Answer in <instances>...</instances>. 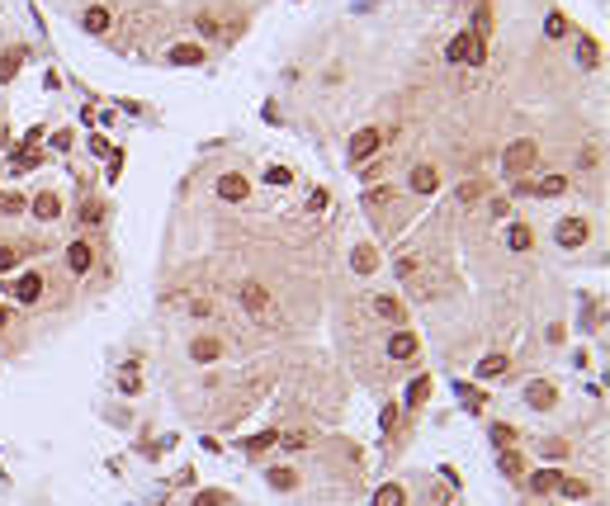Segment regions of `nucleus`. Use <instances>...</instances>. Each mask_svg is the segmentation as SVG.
<instances>
[{"instance_id":"28","label":"nucleus","mask_w":610,"mask_h":506,"mask_svg":"<svg viewBox=\"0 0 610 506\" xmlns=\"http://www.w3.org/2000/svg\"><path fill=\"white\" fill-rule=\"evenodd\" d=\"M293 482H298V473H293V469H270V487H279V492H289Z\"/></svg>"},{"instance_id":"11","label":"nucleus","mask_w":610,"mask_h":506,"mask_svg":"<svg viewBox=\"0 0 610 506\" xmlns=\"http://www.w3.org/2000/svg\"><path fill=\"white\" fill-rule=\"evenodd\" d=\"M90 261H95V256H90V246H85V241H71V246H67V265H71V274H85Z\"/></svg>"},{"instance_id":"24","label":"nucleus","mask_w":610,"mask_h":506,"mask_svg":"<svg viewBox=\"0 0 610 506\" xmlns=\"http://www.w3.org/2000/svg\"><path fill=\"white\" fill-rule=\"evenodd\" d=\"M577 62H582V67H601V43L582 38V43H577Z\"/></svg>"},{"instance_id":"23","label":"nucleus","mask_w":610,"mask_h":506,"mask_svg":"<svg viewBox=\"0 0 610 506\" xmlns=\"http://www.w3.org/2000/svg\"><path fill=\"white\" fill-rule=\"evenodd\" d=\"M137 383H142V365H123V374H119V388H123V393H128V398H133L137 393Z\"/></svg>"},{"instance_id":"41","label":"nucleus","mask_w":610,"mask_h":506,"mask_svg":"<svg viewBox=\"0 0 610 506\" xmlns=\"http://www.w3.org/2000/svg\"><path fill=\"white\" fill-rule=\"evenodd\" d=\"M544 454H549V459H563L568 445H563V440H544Z\"/></svg>"},{"instance_id":"22","label":"nucleus","mask_w":610,"mask_h":506,"mask_svg":"<svg viewBox=\"0 0 610 506\" xmlns=\"http://www.w3.org/2000/svg\"><path fill=\"white\" fill-rule=\"evenodd\" d=\"M374 313H378V317H388V322H407V313H402L398 298H374Z\"/></svg>"},{"instance_id":"2","label":"nucleus","mask_w":610,"mask_h":506,"mask_svg":"<svg viewBox=\"0 0 610 506\" xmlns=\"http://www.w3.org/2000/svg\"><path fill=\"white\" fill-rule=\"evenodd\" d=\"M241 308L251 313V317H261V322H279V308L270 303V293H265V284H241Z\"/></svg>"},{"instance_id":"13","label":"nucleus","mask_w":610,"mask_h":506,"mask_svg":"<svg viewBox=\"0 0 610 506\" xmlns=\"http://www.w3.org/2000/svg\"><path fill=\"white\" fill-rule=\"evenodd\" d=\"M171 62H175V67H199V62H204V48H199V43H175V48H171Z\"/></svg>"},{"instance_id":"37","label":"nucleus","mask_w":610,"mask_h":506,"mask_svg":"<svg viewBox=\"0 0 610 506\" xmlns=\"http://www.w3.org/2000/svg\"><path fill=\"white\" fill-rule=\"evenodd\" d=\"M265 180H270V185H289L293 175L284 171V166H270V171H265Z\"/></svg>"},{"instance_id":"21","label":"nucleus","mask_w":610,"mask_h":506,"mask_svg":"<svg viewBox=\"0 0 610 506\" xmlns=\"http://www.w3.org/2000/svg\"><path fill=\"white\" fill-rule=\"evenodd\" d=\"M563 189H568L563 175H539V180H534V194H544V199H558Z\"/></svg>"},{"instance_id":"7","label":"nucleus","mask_w":610,"mask_h":506,"mask_svg":"<svg viewBox=\"0 0 610 506\" xmlns=\"http://www.w3.org/2000/svg\"><path fill=\"white\" fill-rule=\"evenodd\" d=\"M109 24H114V15H109L105 5H90V10L80 15V28H85V33H109Z\"/></svg>"},{"instance_id":"29","label":"nucleus","mask_w":610,"mask_h":506,"mask_svg":"<svg viewBox=\"0 0 610 506\" xmlns=\"http://www.w3.org/2000/svg\"><path fill=\"white\" fill-rule=\"evenodd\" d=\"M33 166H38V152H33V147H19V152H15V171H33Z\"/></svg>"},{"instance_id":"39","label":"nucleus","mask_w":610,"mask_h":506,"mask_svg":"<svg viewBox=\"0 0 610 506\" xmlns=\"http://www.w3.org/2000/svg\"><path fill=\"white\" fill-rule=\"evenodd\" d=\"M378 426H383V430L398 426V407H383V412H378Z\"/></svg>"},{"instance_id":"16","label":"nucleus","mask_w":610,"mask_h":506,"mask_svg":"<svg viewBox=\"0 0 610 506\" xmlns=\"http://www.w3.org/2000/svg\"><path fill=\"white\" fill-rule=\"evenodd\" d=\"M24 67V48H10V53H0V85L5 80H15V71Z\"/></svg>"},{"instance_id":"36","label":"nucleus","mask_w":610,"mask_h":506,"mask_svg":"<svg viewBox=\"0 0 610 506\" xmlns=\"http://www.w3.org/2000/svg\"><path fill=\"white\" fill-rule=\"evenodd\" d=\"M459 199H464V204H473V199H482V185H478V180H469V185H459Z\"/></svg>"},{"instance_id":"35","label":"nucleus","mask_w":610,"mask_h":506,"mask_svg":"<svg viewBox=\"0 0 610 506\" xmlns=\"http://www.w3.org/2000/svg\"><path fill=\"white\" fill-rule=\"evenodd\" d=\"M19 209H24L19 194H0V213H19Z\"/></svg>"},{"instance_id":"26","label":"nucleus","mask_w":610,"mask_h":506,"mask_svg":"<svg viewBox=\"0 0 610 506\" xmlns=\"http://www.w3.org/2000/svg\"><path fill=\"white\" fill-rule=\"evenodd\" d=\"M426 398H430V378H412V388H407V407H421Z\"/></svg>"},{"instance_id":"40","label":"nucleus","mask_w":610,"mask_h":506,"mask_svg":"<svg viewBox=\"0 0 610 506\" xmlns=\"http://www.w3.org/2000/svg\"><path fill=\"white\" fill-rule=\"evenodd\" d=\"M308 209H313V213L326 209V189H313V194H308Z\"/></svg>"},{"instance_id":"19","label":"nucleus","mask_w":610,"mask_h":506,"mask_svg":"<svg viewBox=\"0 0 610 506\" xmlns=\"http://www.w3.org/2000/svg\"><path fill=\"white\" fill-rule=\"evenodd\" d=\"M506 246H511V251H530V246H534V232L525 227V223H516V227L506 232Z\"/></svg>"},{"instance_id":"34","label":"nucleus","mask_w":610,"mask_h":506,"mask_svg":"<svg viewBox=\"0 0 610 506\" xmlns=\"http://www.w3.org/2000/svg\"><path fill=\"white\" fill-rule=\"evenodd\" d=\"M279 445H289V450H303V445H308V435H303V430H284V435H279Z\"/></svg>"},{"instance_id":"5","label":"nucleus","mask_w":610,"mask_h":506,"mask_svg":"<svg viewBox=\"0 0 610 506\" xmlns=\"http://www.w3.org/2000/svg\"><path fill=\"white\" fill-rule=\"evenodd\" d=\"M582 241H586V223H582V218H563V223H558V246L573 251V246H582Z\"/></svg>"},{"instance_id":"10","label":"nucleus","mask_w":610,"mask_h":506,"mask_svg":"<svg viewBox=\"0 0 610 506\" xmlns=\"http://www.w3.org/2000/svg\"><path fill=\"white\" fill-rule=\"evenodd\" d=\"M388 355H393V360H417V336H412V331H393Z\"/></svg>"},{"instance_id":"43","label":"nucleus","mask_w":610,"mask_h":506,"mask_svg":"<svg viewBox=\"0 0 610 506\" xmlns=\"http://www.w3.org/2000/svg\"><path fill=\"white\" fill-rule=\"evenodd\" d=\"M5 270H15V251H10V246H0V274H5Z\"/></svg>"},{"instance_id":"32","label":"nucleus","mask_w":610,"mask_h":506,"mask_svg":"<svg viewBox=\"0 0 610 506\" xmlns=\"http://www.w3.org/2000/svg\"><path fill=\"white\" fill-rule=\"evenodd\" d=\"M274 440H279L274 430H265V435H251V440H246V450H251V454H256V450H270Z\"/></svg>"},{"instance_id":"44","label":"nucleus","mask_w":610,"mask_h":506,"mask_svg":"<svg viewBox=\"0 0 610 506\" xmlns=\"http://www.w3.org/2000/svg\"><path fill=\"white\" fill-rule=\"evenodd\" d=\"M5 322H10V313H5V308H0V326H5Z\"/></svg>"},{"instance_id":"15","label":"nucleus","mask_w":610,"mask_h":506,"mask_svg":"<svg viewBox=\"0 0 610 506\" xmlns=\"http://www.w3.org/2000/svg\"><path fill=\"white\" fill-rule=\"evenodd\" d=\"M435 185H440L435 166H417V171H412V189H417V194H435Z\"/></svg>"},{"instance_id":"6","label":"nucleus","mask_w":610,"mask_h":506,"mask_svg":"<svg viewBox=\"0 0 610 506\" xmlns=\"http://www.w3.org/2000/svg\"><path fill=\"white\" fill-rule=\"evenodd\" d=\"M251 194V185L241 180V175H218V199H227V204H241Z\"/></svg>"},{"instance_id":"12","label":"nucleus","mask_w":610,"mask_h":506,"mask_svg":"<svg viewBox=\"0 0 610 506\" xmlns=\"http://www.w3.org/2000/svg\"><path fill=\"white\" fill-rule=\"evenodd\" d=\"M374 265H378V251H374V246H355V251H350V270H355V274H374Z\"/></svg>"},{"instance_id":"14","label":"nucleus","mask_w":610,"mask_h":506,"mask_svg":"<svg viewBox=\"0 0 610 506\" xmlns=\"http://www.w3.org/2000/svg\"><path fill=\"white\" fill-rule=\"evenodd\" d=\"M57 213H62V199H57V194H48V189H43V194H38V199H33V218H43V223H53Z\"/></svg>"},{"instance_id":"17","label":"nucleus","mask_w":610,"mask_h":506,"mask_svg":"<svg viewBox=\"0 0 610 506\" xmlns=\"http://www.w3.org/2000/svg\"><path fill=\"white\" fill-rule=\"evenodd\" d=\"M374 506H407V492H402L398 482H383V487L374 492Z\"/></svg>"},{"instance_id":"27","label":"nucleus","mask_w":610,"mask_h":506,"mask_svg":"<svg viewBox=\"0 0 610 506\" xmlns=\"http://www.w3.org/2000/svg\"><path fill=\"white\" fill-rule=\"evenodd\" d=\"M478 374H482V378H497V374H506V355H487V360L478 365Z\"/></svg>"},{"instance_id":"18","label":"nucleus","mask_w":610,"mask_h":506,"mask_svg":"<svg viewBox=\"0 0 610 506\" xmlns=\"http://www.w3.org/2000/svg\"><path fill=\"white\" fill-rule=\"evenodd\" d=\"M558 478H563L558 469H539V473H530V492L544 497V492H554V487H558Z\"/></svg>"},{"instance_id":"31","label":"nucleus","mask_w":610,"mask_h":506,"mask_svg":"<svg viewBox=\"0 0 610 506\" xmlns=\"http://www.w3.org/2000/svg\"><path fill=\"white\" fill-rule=\"evenodd\" d=\"M492 440H497L502 450H511V440H516V430L506 426V421H497V426H492Z\"/></svg>"},{"instance_id":"42","label":"nucleus","mask_w":610,"mask_h":506,"mask_svg":"<svg viewBox=\"0 0 610 506\" xmlns=\"http://www.w3.org/2000/svg\"><path fill=\"white\" fill-rule=\"evenodd\" d=\"M80 218H85V223H100V218H105V209H100V204H85V209H80Z\"/></svg>"},{"instance_id":"38","label":"nucleus","mask_w":610,"mask_h":506,"mask_svg":"<svg viewBox=\"0 0 610 506\" xmlns=\"http://www.w3.org/2000/svg\"><path fill=\"white\" fill-rule=\"evenodd\" d=\"M223 502H227L223 492H199V497H194V506H223Z\"/></svg>"},{"instance_id":"9","label":"nucleus","mask_w":610,"mask_h":506,"mask_svg":"<svg viewBox=\"0 0 610 506\" xmlns=\"http://www.w3.org/2000/svg\"><path fill=\"white\" fill-rule=\"evenodd\" d=\"M223 355V341H213V336H199V341H189V360H199V365H213Z\"/></svg>"},{"instance_id":"1","label":"nucleus","mask_w":610,"mask_h":506,"mask_svg":"<svg viewBox=\"0 0 610 506\" xmlns=\"http://www.w3.org/2000/svg\"><path fill=\"white\" fill-rule=\"evenodd\" d=\"M534 157H539V152H534V142H530V137H521V142H511V147H506V152H502V166H506V175H511V180H521V175H530V171H534Z\"/></svg>"},{"instance_id":"33","label":"nucleus","mask_w":610,"mask_h":506,"mask_svg":"<svg viewBox=\"0 0 610 506\" xmlns=\"http://www.w3.org/2000/svg\"><path fill=\"white\" fill-rule=\"evenodd\" d=\"M558 487H563V497H586V482L577 478H558Z\"/></svg>"},{"instance_id":"4","label":"nucleus","mask_w":610,"mask_h":506,"mask_svg":"<svg viewBox=\"0 0 610 506\" xmlns=\"http://www.w3.org/2000/svg\"><path fill=\"white\" fill-rule=\"evenodd\" d=\"M378 152V128H360L350 137V161H369Z\"/></svg>"},{"instance_id":"45","label":"nucleus","mask_w":610,"mask_h":506,"mask_svg":"<svg viewBox=\"0 0 610 506\" xmlns=\"http://www.w3.org/2000/svg\"><path fill=\"white\" fill-rule=\"evenodd\" d=\"M0 142H5V133H0Z\"/></svg>"},{"instance_id":"30","label":"nucleus","mask_w":610,"mask_h":506,"mask_svg":"<svg viewBox=\"0 0 610 506\" xmlns=\"http://www.w3.org/2000/svg\"><path fill=\"white\" fill-rule=\"evenodd\" d=\"M544 33H549V38H563V33H568V19H563V15H549V19H544Z\"/></svg>"},{"instance_id":"20","label":"nucleus","mask_w":610,"mask_h":506,"mask_svg":"<svg viewBox=\"0 0 610 506\" xmlns=\"http://www.w3.org/2000/svg\"><path fill=\"white\" fill-rule=\"evenodd\" d=\"M525 398H530V407L549 412V407H554V388H549V383H530V388H525Z\"/></svg>"},{"instance_id":"8","label":"nucleus","mask_w":610,"mask_h":506,"mask_svg":"<svg viewBox=\"0 0 610 506\" xmlns=\"http://www.w3.org/2000/svg\"><path fill=\"white\" fill-rule=\"evenodd\" d=\"M10 289L19 293L24 303H38V298H43V274H33V270H28V274H19V279H15Z\"/></svg>"},{"instance_id":"3","label":"nucleus","mask_w":610,"mask_h":506,"mask_svg":"<svg viewBox=\"0 0 610 506\" xmlns=\"http://www.w3.org/2000/svg\"><path fill=\"white\" fill-rule=\"evenodd\" d=\"M445 57L459 62V67H478V62H482V33H459Z\"/></svg>"},{"instance_id":"25","label":"nucleus","mask_w":610,"mask_h":506,"mask_svg":"<svg viewBox=\"0 0 610 506\" xmlns=\"http://www.w3.org/2000/svg\"><path fill=\"white\" fill-rule=\"evenodd\" d=\"M502 473L506 478H521V473H525V459H521L516 450H502Z\"/></svg>"}]
</instances>
